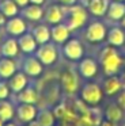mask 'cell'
Instances as JSON below:
<instances>
[{"label": "cell", "mask_w": 125, "mask_h": 126, "mask_svg": "<svg viewBox=\"0 0 125 126\" xmlns=\"http://www.w3.org/2000/svg\"><path fill=\"white\" fill-rule=\"evenodd\" d=\"M98 63H99L102 72L105 76H111V75H118L124 65V58L121 53L118 52V47H114L107 45L101 50L98 56Z\"/></svg>", "instance_id": "cell-1"}, {"label": "cell", "mask_w": 125, "mask_h": 126, "mask_svg": "<svg viewBox=\"0 0 125 126\" xmlns=\"http://www.w3.org/2000/svg\"><path fill=\"white\" fill-rule=\"evenodd\" d=\"M61 8H62V22L68 26L71 33L80 30L82 27H84L87 25L90 14L83 4L76 3L69 7L61 6Z\"/></svg>", "instance_id": "cell-2"}, {"label": "cell", "mask_w": 125, "mask_h": 126, "mask_svg": "<svg viewBox=\"0 0 125 126\" xmlns=\"http://www.w3.org/2000/svg\"><path fill=\"white\" fill-rule=\"evenodd\" d=\"M79 96L80 100L84 104L88 106H98L103 98V91L98 83L95 81H86L80 88H79Z\"/></svg>", "instance_id": "cell-3"}, {"label": "cell", "mask_w": 125, "mask_h": 126, "mask_svg": "<svg viewBox=\"0 0 125 126\" xmlns=\"http://www.w3.org/2000/svg\"><path fill=\"white\" fill-rule=\"evenodd\" d=\"M106 34H107L106 23H103L102 20H98V19L87 23L83 30L84 39L90 44H101V42H103L106 39Z\"/></svg>", "instance_id": "cell-4"}, {"label": "cell", "mask_w": 125, "mask_h": 126, "mask_svg": "<svg viewBox=\"0 0 125 126\" xmlns=\"http://www.w3.org/2000/svg\"><path fill=\"white\" fill-rule=\"evenodd\" d=\"M34 56L42 63L43 66L54 65L56 61L59 60V49H57V45L52 41L46 42V44H42V45H38Z\"/></svg>", "instance_id": "cell-5"}, {"label": "cell", "mask_w": 125, "mask_h": 126, "mask_svg": "<svg viewBox=\"0 0 125 126\" xmlns=\"http://www.w3.org/2000/svg\"><path fill=\"white\" fill-rule=\"evenodd\" d=\"M61 53L67 60L72 61V63H78L79 60H82L84 56V45L79 38H71L62 44Z\"/></svg>", "instance_id": "cell-6"}, {"label": "cell", "mask_w": 125, "mask_h": 126, "mask_svg": "<svg viewBox=\"0 0 125 126\" xmlns=\"http://www.w3.org/2000/svg\"><path fill=\"white\" fill-rule=\"evenodd\" d=\"M60 85L61 90L68 95H73L79 91L80 83H79V76L73 69L67 68L60 73Z\"/></svg>", "instance_id": "cell-7"}, {"label": "cell", "mask_w": 125, "mask_h": 126, "mask_svg": "<svg viewBox=\"0 0 125 126\" xmlns=\"http://www.w3.org/2000/svg\"><path fill=\"white\" fill-rule=\"evenodd\" d=\"M99 63L92 57H83L78 61V73L86 80H91L98 75Z\"/></svg>", "instance_id": "cell-8"}, {"label": "cell", "mask_w": 125, "mask_h": 126, "mask_svg": "<svg viewBox=\"0 0 125 126\" xmlns=\"http://www.w3.org/2000/svg\"><path fill=\"white\" fill-rule=\"evenodd\" d=\"M3 29H4V33L7 35L16 38V37L22 35L23 33L27 31V23L21 15H15L12 18H7Z\"/></svg>", "instance_id": "cell-9"}, {"label": "cell", "mask_w": 125, "mask_h": 126, "mask_svg": "<svg viewBox=\"0 0 125 126\" xmlns=\"http://www.w3.org/2000/svg\"><path fill=\"white\" fill-rule=\"evenodd\" d=\"M22 71L29 77H38L43 72V65L34 54H26L22 61Z\"/></svg>", "instance_id": "cell-10"}, {"label": "cell", "mask_w": 125, "mask_h": 126, "mask_svg": "<svg viewBox=\"0 0 125 126\" xmlns=\"http://www.w3.org/2000/svg\"><path fill=\"white\" fill-rule=\"evenodd\" d=\"M37 107L33 103H18L15 107V117L22 123H30L37 117Z\"/></svg>", "instance_id": "cell-11"}, {"label": "cell", "mask_w": 125, "mask_h": 126, "mask_svg": "<svg viewBox=\"0 0 125 126\" xmlns=\"http://www.w3.org/2000/svg\"><path fill=\"white\" fill-rule=\"evenodd\" d=\"M102 91L103 95L106 96H114L124 88V81L120 76L117 75H111V76H106L102 83Z\"/></svg>", "instance_id": "cell-12"}, {"label": "cell", "mask_w": 125, "mask_h": 126, "mask_svg": "<svg viewBox=\"0 0 125 126\" xmlns=\"http://www.w3.org/2000/svg\"><path fill=\"white\" fill-rule=\"evenodd\" d=\"M43 12H45V10L42 6H37V4L31 3L19 10V15L27 22H41L43 19Z\"/></svg>", "instance_id": "cell-13"}, {"label": "cell", "mask_w": 125, "mask_h": 126, "mask_svg": "<svg viewBox=\"0 0 125 126\" xmlns=\"http://www.w3.org/2000/svg\"><path fill=\"white\" fill-rule=\"evenodd\" d=\"M18 39V46L23 54H34L35 50L38 47V44L35 41L34 35L31 34V31H26L22 35L16 37Z\"/></svg>", "instance_id": "cell-14"}, {"label": "cell", "mask_w": 125, "mask_h": 126, "mask_svg": "<svg viewBox=\"0 0 125 126\" xmlns=\"http://www.w3.org/2000/svg\"><path fill=\"white\" fill-rule=\"evenodd\" d=\"M71 37V30L64 22L50 26V41L56 45H62Z\"/></svg>", "instance_id": "cell-15"}, {"label": "cell", "mask_w": 125, "mask_h": 126, "mask_svg": "<svg viewBox=\"0 0 125 126\" xmlns=\"http://www.w3.org/2000/svg\"><path fill=\"white\" fill-rule=\"evenodd\" d=\"M110 0H87L86 4H83L87 8L88 14L94 18H102L106 15V11H107V7Z\"/></svg>", "instance_id": "cell-16"}, {"label": "cell", "mask_w": 125, "mask_h": 126, "mask_svg": "<svg viewBox=\"0 0 125 126\" xmlns=\"http://www.w3.org/2000/svg\"><path fill=\"white\" fill-rule=\"evenodd\" d=\"M106 41H107V45H110V46L122 47L125 45V30L121 26H113V27L107 29Z\"/></svg>", "instance_id": "cell-17"}, {"label": "cell", "mask_w": 125, "mask_h": 126, "mask_svg": "<svg viewBox=\"0 0 125 126\" xmlns=\"http://www.w3.org/2000/svg\"><path fill=\"white\" fill-rule=\"evenodd\" d=\"M8 87H10V91L14 94H18L23 90L24 87L29 85V76L24 73L23 71H16L10 79L7 80Z\"/></svg>", "instance_id": "cell-18"}, {"label": "cell", "mask_w": 125, "mask_h": 126, "mask_svg": "<svg viewBox=\"0 0 125 126\" xmlns=\"http://www.w3.org/2000/svg\"><path fill=\"white\" fill-rule=\"evenodd\" d=\"M19 52L21 50H19V46H18V39L15 37H7L0 44V56H3V57L16 58Z\"/></svg>", "instance_id": "cell-19"}, {"label": "cell", "mask_w": 125, "mask_h": 126, "mask_svg": "<svg viewBox=\"0 0 125 126\" xmlns=\"http://www.w3.org/2000/svg\"><path fill=\"white\" fill-rule=\"evenodd\" d=\"M125 15V3L118 0H110L105 16L111 22H120Z\"/></svg>", "instance_id": "cell-20"}, {"label": "cell", "mask_w": 125, "mask_h": 126, "mask_svg": "<svg viewBox=\"0 0 125 126\" xmlns=\"http://www.w3.org/2000/svg\"><path fill=\"white\" fill-rule=\"evenodd\" d=\"M43 22L49 26L57 25L62 22V8L59 3L50 4L43 12Z\"/></svg>", "instance_id": "cell-21"}, {"label": "cell", "mask_w": 125, "mask_h": 126, "mask_svg": "<svg viewBox=\"0 0 125 126\" xmlns=\"http://www.w3.org/2000/svg\"><path fill=\"white\" fill-rule=\"evenodd\" d=\"M18 71V63L15 58L11 57H0V79L8 80L15 72Z\"/></svg>", "instance_id": "cell-22"}, {"label": "cell", "mask_w": 125, "mask_h": 126, "mask_svg": "<svg viewBox=\"0 0 125 126\" xmlns=\"http://www.w3.org/2000/svg\"><path fill=\"white\" fill-rule=\"evenodd\" d=\"M31 34L34 35L35 41H37L38 45L46 44V42L50 41V26L43 23H38L34 27L31 29Z\"/></svg>", "instance_id": "cell-23"}, {"label": "cell", "mask_w": 125, "mask_h": 126, "mask_svg": "<svg viewBox=\"0 0 125 126\" xmlns=\"http://www.w3.org/2000/svg\"><path fill=\"white\" fill-rule=\"evenodd\" d=\"M16 100L18 103H33L35 104L38 102V92L33 85L24 87L21 92L16 94Z\"/></svg>", "instance_id": "cell-24"}, {"label": "cell", "mask_w": 125, "mask_h": 126, "mask_svg": "<svg viewBox=\"0 0 125 126\" xmlns=\"http://www.w3.org/2000/svg\"><path fill=\"white\" fill-rule=\"evenodd\" d=\"M105 118L117 125V123L122 122L124 110H122L117 103H110V104H107V107L105 109Z\"/></svg>", "instance_id": "cell-25"}, {"label": "cell", "mask_w": 125, "mask_h": 126, "mask_svg": "<svg viewBox=\"0 0 125 126\" xmlns=\"http://www.w3.org/2000/svg\"><path fill=\"white\" fill-rule=\"evenodd\" d=\"M35 121H37V123L40 126H54L56 115H54V112L49 109H41V110H38V112H37Z\"/></svg>", "instance_id": "cell-26"}, {"label": "cell", "mask_w": 125, "mask_h": 126, "mask_svg": "<svg viewBox=\"0 0 125 126\" xmlns=\"http://www.w3.org/2000/svg\"><path fill=\"white\" fill-rule=\"evenodd\" d=\"M19 6L14 0H0V12L5 18H12L19 15Z\"/></svg>", "instance_id": "cell-27"}, {"label": "cell", "mask_w": 125, "mask_h": 126, "mask_svg": "<svg viewBox=\"0 0 125 126\" xmlns=\"http://www.w3.org/2000/svg\"><path fill=\"white\" fill-rule=\"evenodd\" d=\"M15 117V107L11 102H8L7 99L0 100V119L3 122H10L12 121V118Z\"/></svg>", "instance_id": "cell-28"}, {"label": "cell", "mask_w": 125, "mask_h": 126, "mask_svg": "<svg viewBox=\"0 0 125 126\" xmlns=\"http://www.w3.org/2000/svg\"><path fill=\"white\" fill-rule=\"evenodd\" d=\"M10 87H8L7 80H1L0 79V100H4V99L10 98Z\"/></svg>", "instance_id": "cell-29"}, {"label": "cell", "mask_w": 125, "mask_h": 126, "mask_svg": "<svg viewBox=\"0 0 125 126\" xmlns=\"http://www.w3.org/2000/svg\"><path fill=\"white\" fill-rule=\"evenodd\" d=\"M116 103L121 107L122 110L125 111V88H122L118 94H117V99H116Z\"/></svg>", "instance_id": "cell-30"}, {"label": "cell", "mask_w": 125, "mask_h": 126, "mask_svg": "<svg viewBox=\"0 0 125 126\" xmlns=\"http://www.w3.org/2000/svg\"><path fill=\"white\" fill-rule=\"evenodd\" d=\"M56 1L60 4V6L69 7V6H73V4H76V3L79 1V0H56Z\"/></svg>", "instance_id": "cell-31"}, {"label": "cell", "mask_w": 125, "mask_h": 126, "mask_svg": "<svg viewBox=\"0 0 125 126\" xmlns=\"http://www.w3.org/2000/svg\"><path fill=\"white\" fill-rule=\"evenodd\" d=\"M16 4L19 6V8H22V7H24V6H27V4L30 3V0H14Z\"/></svg>", "instance_id": "cell-32"}, {"label": "cell", "mask_w": 125, "mask_h": 126, "mask_svg": "<svg viewBox=\"0 0 125 126\" xmlns=\"http://www.w3.org/2000/svg\"><path fill=\"white\" fill-rule=\"evenodd\" d=\"M99 126H116V123H113L111 121H109V119H102L101 121V123H99Z\"/></svg>", "instance_id": "cell-33"}, {"label": "cell", "mask_w": 125, "mask_h": 126, "mask_svg": "<svg viewBox=\"0 0 125 126\" xmlns=\"http://www.w3.org/2000/svg\"><path fill=\"white\" fill-rule=\"evenodd\" d=\"M45 1L46 0H30V3L31 4H37V6H43Z\"/></svg>", "instance_id": "cell-34"}, {"label": "cell", "mask_w": 125, "mask_h": 126, "mask_svg": "<svg viewBox=\"0 0 125 126\" xmlns=\"http://www.w3.org/2000/svg\"><path fill=\"white\" fill-rule=\"evenodd\" d=\"M5 20H7V18H5L4 15H3L1 12H0V26H1V27H3V26H4Z\"/></svg>", "instance_id": "cell-35"}, {"label": "cell", "mask_w": 125, "mask_h": 126, "mask_svg": "<svg viewBox=\"0 0 125 126\" xmlns=\"http://www.w3.org/2000/svg\"><path fill=\"white\" fill-rule=\"evenodd\" d=\"M3 39H4V29L0 26V44H1Z\"/></svg>", "instance_id": "cell-36"}, {"label": "cell", "mask_w": 125, "mask_h": 126, "mask_svg": "<svg viewBox=\"0 0 125 126\" xmlns=\"http://www.w3.org/2000/svg\"><path fill=\"white\" fill-rule=\"evenodd\" d=\"M23 126H40V125H38V123H37V121H31V122H30V123H24V125Z\"/></svg>", "instance_id": "cell-37"}, {"label": "cell", "mask_w": 125, "mask_h": 126, "mask_svg": "<svg viewBox=\"0 0 125 126\" xmlns=\"http://www.w3.org/2000/svg\"><path fill=\"white\" fill-rule=\"evenodd\" d=\"M120 26H121V27L125 30V15H124V18H122V19L120 20Z\"/></svg>", "instance_id": "cell-38"}, {"label": "cell", "mask_w": 125, "mask_h": 126, "mask_svg": "<svg viewBox=\"0 0 125 126\" xmlns=\"http://www.w3.org/2000/svg\"><path fill=\"white\" fill-rule=\"evenodd\" d=\"M3 126H16V125H15L14 122H11V121H10V122H4V125H3Z\"/></svg>", "instance_id": "cell-39"}, {"label": "cell", "mask_w": 125, "mask_h": 126, "mask_svg": "<svg viewBox=\"0 0 125 126\" xmlns=\"http://www.w3.org/2000/svg\"><path fill=\"white\" fill-rule=\"evenodd\" d=\"M3 125H4V122H3L1 119H0V126H3Z\"/></svg>", "instance_id": "cell-40"}, {"label": "cell", "mask_w": 125, "mask_h": 126, "mask_svg": "<svg viewBox=\"0 0 125 126\" xmlns=\"http://www.w3.org/2000/svg\"><path fill=\"white\" fill-rule=\"evenodd\" d=\"M122 126H125V121H124V122H122Z\"/></svg>", "instance_id": "cell-41"}, {"label": "cell", "mask_w": 125, "mask_h": 126, "mask_svg": "<svg viewBox=\"0 0 125 126\" xmlns=\"http://www.w3.org/2000/svg\"><path fill=\"white\" fill-rule=\"evenodd\" d=\"M118 1H124V0H118Z\"/></svg>", "instance_id": "cell-42"}, {"label": "cell", "mask_w": 125, "mask_h": 126, "mask_svg": "<svg viewBox=\"0 0 125 126\" xmlns=\"http://www.w3.org/2000/svg\"><path fill=\"white\" fill-rule=\"evenodd\" d=\"M124 3H125V0H124Z\"/></svg>", "instance_id": "cell-43"}, {"label": "cell", "mask_w": 125, "mask_h": 126, "mask_svg": "<svg viewBox=\"0 0 125 126\" xmlns=\"http://www.w3.org/2000/svg\"><path fill=\"white\" fill-rule=\"evenodd\" d=\"M0 57H1V56H0Z\"/></svg>", "instance_id": "cell-44"}]
</instances>
